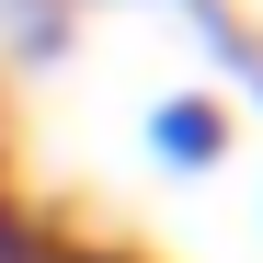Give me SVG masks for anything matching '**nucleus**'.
<instances>
[{
	"mask_svg": "<svg viewBox=\"0 0 263 263\" xmlns=\"http://www.w3.org/2000/svg\"><path fill=\"white\" fill-rule=\"evenodd\" d=\"M149 149L172 172H206L217 149H229V115H217V103H149Z\"/></svg>",
	"mask_w": 263,
	"mask_h": 263,
	"instance_id": "1",
	"label": "nucleus"
},
{
	"mask_svg": "<svg viewBox=\"0 0 263 263\" xmlns=\"http://www.w3.org/2000/svg\"><path fill=\"white\" fill-rule=\"evenodd\" d=\"M0 263H46V229H34L12 195H0Z\"/></svg>",
	"mask_w": 263,
	"mask_h": 263,
	"instance_id": "2",
	"label": "nucleus"
},
{
	"mask_svg": "<svg viewBox=\"0 0 263 263\" xmlns=\"http://www.w3.org/2000/svg\"><path fill=\"white\" fill-rule=\"evenodd\" d=\"M46 263H126V252H103V240H80V252H46Z\"/></svg>",
	"mask_w": 263,
	"mask_h": 263,
	"instance_id": "3",
	"label": "nucleus"
}]
</instances>
